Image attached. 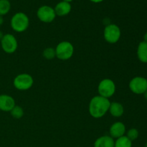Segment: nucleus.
<instances>
[{
  "label": "nucleus",
  "instance_id": "20",
  "mask_svg": "<svg viewBox=\"0 0 147 147\" xmlns=\"http://www.w3.org/2000/svg\"><path fill=\"white\" fill-rule=\"evenodd\" d=\"M139 131L136 129H134V128L129 129L127 131V133H126V136H127L131 142L137 139L138 137H139Z\"/></svg>",
  "mask_w": 147,
  "mask_h": 147
},
{
  "label": "nucleus",
  "instance_id": "17",
  "mask_svg": "<svg viewBox=\"0 0 147 147\" xmlns=\"http://www.w3.org/2000/svg\"><path fill=\"white\" fill-rule=\"evenodd\" d=\"M11 9V4L9 0H0V15L4 16L8 14Z\"/></svg>",
  "mask_w": 147,
  "mask_h": 147
},
{
  "label": "nucleus",
  "instance_id": "22",
  "mask_svg": "<svg viewBox=\"0 0 147 147\" xmlns=\"http://www.w3.org/2000/svg\"><path fill=\"white\" fill-rule=\"evenodd\" d=\"M90 1L93 3H100L103 1V0H90Z\"/></svg>",
  "mask_w": 147,
  "mask_h": 147
},
{
  "label": "nucleus",
  "instance_id": "3",
  "mask_svg": "<svg viewBox=\"0 0 147 147\" xmlns=\"http://www.w3.org/2000/svg\"><path fill=\"white\" fill-rule=\"evenodd\" d=\"M56 57L61 60H67L74 54V46L67 41L60 42L55 47Z\"/></svg>",
  "mask_w": 147,
  "mask_h": 147
},
{
  "label": "nucleus",
  "instance_id": "26",
  "mask_svg": "<svg viewBox=\"0 0 147 147\" xmlns=\"http://www.w3.org/2000/svg\"><path fill=\"white\" fill-rule=\"evenodd\" d=\"M63 1H65V2H68V3H70L72 1H73V0H63Z\"/></svg>",
  "mask_w": 147,
  "mask_h": 147
},
{
  "label": "nucleus",
  "instance_id": "12",
  "mask_svg": "<svg viewBox=\"0 0 147 147\" xmlns=\"http://www.w3.org/2000/svg\"><path fill=\"white\" fill-rule=\"evenodd\" d=\"M54 9L55 11L56 16L64 17V16L67 15L71 11L72 7L70 3L62 1L56 4Z\"/></svg>",
  "mask_w": 147,
  "mask_h": 147
},
{
  "label": "nucleus",
  "instance_id": "24",
  "mask_svg": "<svg viewBox=\"0 0 147 147\" xmlns=\"http://www.w3.org/2000/svg\"><path fill=\"white\" fill-rule=\"evenodd\" d=\"M144 42H147V32L146 33H145V34H144Z\"/></svg>",
  "mask_w": 147,
  "mask_h": 147
},
{
  "label": "nucleus",
  "instance_id": "10",
  "mask_svg": "<svg viewBox=\"0 0 147 147\" xmlns=\"http://www.w3.org/2000/svg\"><path fill=\"white\" fill-rule=\"evenodd\" d=\"M16 106L15 100L9 95H0V111L4 112H10Z\"/></svg>",
  "mask_w": 147,
  "mask_h": 147
},
{
  "label": "nucleus",
  "instance_id": "19",
  "mask_svg": "<svg viewBox=\"0 0 147 147\" xmlns=\"http://www.w3.org/2000/svg\"><path fill=\"white\" fill-rule=\"evenodd\" d=\"M42 56L47 60H53L56 57L55 49L53 47H47L43 50Z\"/></svg>",
  "mask_w": 147,
  "mask_h": 147
},
{
  "label": "nucleus",
  "instance_id": "23",
  "mask_svg": "<svg viewBox=\"0 0 147 147\" xmlns=\"http://www.w3.org/2000/svg\"><path fill=\"white\" fill-rule=\"evenodd\" d=\"M4 33L2 32L1 31H0V41H1V40H2V38H3V37H4Z\"/></svg>",
  "mask_w": 147,
  "mask_h": 147
},
{
  "label": "nucleus",
  "instance_id": "8",
  "mask_svg": "<svg viewBox=\"0 0 147 147\" xmlns=\"http://www.w3.org/2000/svg\"><path fill=\"white\" fill-rule=\"evenodd\" d=\"M129 87L131 91L135 94H144L147 90V79L141 76L134 78L129 82Z\"/></svg>",
  "mask_w": 147,
  "mask_h": 147
},
{
  "label": "nucleus",
  "instance_id": "16",
  "mask_svg": "<svg viewBox=\"0 0 147 147\" xmlns=\"http://www.w3.org/2000/svg\"><path fill=\"white\" fill-rule=\"evenodd\" d=\"M114 147H132V142L126 136H123L116 139Z\"/></svg>",
  "mask_w": 147,
  "mask_h": 147
},
{
  "label": "nucleus",
  "instance_id": "2",
  "mask_svg": "<svg viewBox=\"0 0 147 147\" xmlns=\"http://www.w3.org/2000/svg\"><path fill=\"white\" fill-rule=\"evenodd\" d=\"M10 24L12 30L16 32H23L28 29L30 20L24 13L17 12L11 17Z\"/></svg>",
  "mask_w": 147,
  "mask_h": 147
},
{
  "label": "nucleus",
  "instance_id": "21",
  "mask_svg": "<svg viewBox=\"0 0 147 147\" xmlns=\"http://www.w3.org/2000/svg\"><path fill=\"white\" fill-rule=\"evenodd\" d=\"M4 23V18H3V16L0 15V26H1Z\"/></svg>",
  "mask_w": 147,
  "mask_h": 147
},
{
  "label": "nucleus",
  "instance_id": "4",
  "mask_svg": "<svg viewBox=\"0 0 147 147\" xmlns=\"http://www.w3.org/2000/svg\"><path fill=\"white\" fill-rule=\"evenodd\" d=\"M34 84L32 76L27 73H21L14 78L13 85L16 89L19 90H27L31 88Z\"/></svg>",
  "mask_w": 147,
  "mask_h": 147
},
{
  "label": "nucleus",
  "instance_id": "25",
  "mask_svg": "<svg viewBox=\"0 0 147 147\" xmlns=\"http://www.w3.org/2000/svg\"><path fill=\"white\" fill-rule=\"evenodd\" d=\"M144 98L147 100V90H146V91L144 93Z\"/></svg>",
  "mask_w": 147,
  "mask_h": 147
},
{
  "label": "nucleus",
  "instance_id": "5",
  "mask_svg": "<svg viewBox=\"0 0 147 147\" xmlns=\"http://www.w3.org/2000/svg\"><path fill=\"white\" fill-rule=\"evenodd\" d=\"M116 84L110 78L103 79L98 86V91L99 96L109 99L116 93Z\"/></svg>",
  "mask_w": 147,
  "mask_h": 147
},
{
  "label": "nucleus",
  "instance_id": "15",
  "mask_svg": "<svg viewBox=\"0 0 147 147\" xmlns=\"http://www.w3.org/2000/svg\"><path fill=\"white\" fill-rule=\"evenodd\" d=\"M136 54L138 58L142 63H147V42L142 41L139 43Z\"/></svg>",
  "mask_w": 147,
  "mask_h": 147
},
{
  "label": "nucleus",
  "instance_id": "6",
  "mask_svg": "<svg viewBox=\"0 0 147 147\" xmlns=\"http://www.w3.org/2000/svg\"><path fill=\"white\" fill-rule=\"evenodd\" d=\"M121 36V31L118 25L109 24L106 26L103 31L105 40L110 44H115L119 41Z\"/></svg>",
  "mask_w": 147,
  "mask_h": 147
},
{
  "label": "nucleus",
  "instance_id": "9",
  "mask_svg": "<svg viewBox=\"0 0 147 147\" xmlns=\"http://www.w3.org/2000/svg\"><path fill=\"white\" fill-rule=\"evenodd\" d=\"M37 17L42 22L50 23L55 20L56 14L54 8L50 6L43 5L37 9Z\"/></svg>",
  "mask_w": 147,
  "mask_h": 147
},
{
  "label": "nucleus",
  "instance_id": "1",
  "mask_svg": "<svg viewBox=\"0 0 147 147\" xmlns=\"http://www.w3.org/2000/svg\"><path fill=\"white\" fill-rule=\"evenodd\" d=\"M111 102L109 99L96 96L93 97L89 103L88 111L90 116L94 119L103 117L109 112Z\"/></svg>",
  "mask_w": 147,
  "mask_h": 147
},
{
  "label": "nucleus",
  "instance_id": "27",
  "mask_svg": "<svg viewBox=\"0 0 147 147\" xmlns=\"http://www.w3.org/2000/svg\"><path fill=\"white\" fill-rule=\"evenodd\" d=\"M145 147H147V142H146V145H145Z\"/></svg>",
  "mask_w": 147,
  "mask_h": 147
},
{
  "label": "nucleus",
  "instance_id": "7",
  "mask_svg": "<svg viewBox=\"0 0 147 147\" xmlns=\"http://www.w3.org/2000/svg\"><path fill=\"white\" fill-rule=\"evenodd\" d=\"M1 49L7 54H12L18 48V42L17 38L11 34H5L1 40Z\"/></svg>",
  "mask_w": 147,
  "mask_h": 147
},
{
  "label": "nucleus",
  "instance_id": "11",
  "mask_svg": "<svg viewBox=\"0 0 147 147\" xmlns=\"http://www.w3.org/2000/svg\"><path fill=\"white\" fill-rule=\"evenodd\" d=\"M126 126L122 122L117 121L111 126L109 129V136L113 138V139H116L121 136H125L126 134Z\"/></svg>",
  "mask_w": 147,
  "mask_h": 147
},
{
  "label": "nucleus",
  "instance_id": "18",
  "mask_svg": "<svg viewBox=\"0 0 147 147\" xmlns=\"http://www.w3.org/2000/svg\"><path fill=\"white\" fill-rule=\"evenodd\" d=\"M10 113H11V116L13 118L16 119H20L24 116V110H23L22 108L20 106H17L16 105L11 111H10Z\"/></svg>",
  "mask_w": 147,
  "mask_h": 147
},
{
  "label": "nucleus",
  "instance_id": "13",
  "mask_svg": "<svg viewBox=\"0 0 147 147\" xmlns=\"http://www.w3.org/2000/svg\"><path fill=\"white\" fill-rule=\"evenodd\" d=\"M114 139L110 136L105 135L98 138L94 142V147H114Z\"/></svg>",
  "mask_w": 147,
  "mask_h": 147
},
{
  "label": "nucleus",
  "instance_id": "14",
  "mask_svg": "<svg viewBox=\"0 0 147 147\" xmlns=\"http://www.w3.org/2000/svg\"><path fill=\"white\" fill-rule=\"evenodd\" d=\"M109 111L113 117L119 118L123 116L124 113V108L123 105L119 102H112L110 104Z\"/></svg>",
  "mask_w": 147,
  "mask_h": 147
}]
</instances>
